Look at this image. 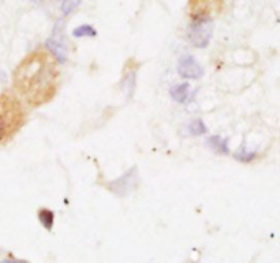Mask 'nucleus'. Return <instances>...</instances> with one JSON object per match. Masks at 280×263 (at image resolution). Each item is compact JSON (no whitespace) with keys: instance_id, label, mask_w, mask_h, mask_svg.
Wrapping results in <instances>:
<instances>
[{"instance_id":"4468645a","label":"nucleus","mask_w":280,"mask_h":263,"mask_svg":"<svg viewBox=\"0 0 280 263\" xmlns=\"http://www.w3.org/2000/svg\"><path fill=\"white\" fill-rule=\"evenodd\" d=\"M236 160H239L242 163H249L256 158V152H246L245 149L239 150V153L235 154Z\"/></svg>"},{"instance_id":"9d476101","label":"nucleus","mask_w":280,"mask_h":263,"mask_svg":"<svg viewBox=\"0 0 280 263\" xmlns=\"http://www.w3.org/2000/svg\"><path fill=\"white\" fill-rule=\"evenodd\" d=\"M96 34V30L90 25H82V26H78L73 31V35L78 37V39H81V37H95Z\"/></svg>"},{"instance_id":"f03ea898","label":"nucleus","mask_w":280,"mask_h":263,"mask_svg":"<svg viewBox=\"0 0 280 263\" xmlns=\"http://www.w3.org/2000/svg\"><path fill=\"white\" fill-rule=\"evenodd\" d=\"M25 120L22 104L13 94L0 96V142L9 139L21 128Z\"/></svg>"},{"instance_id":"f257e3e1","label":"nucleus","mask_w":280,"mask_h":263,"mask_svg":"<svg viewBox=\"0 0 280 263\" xmlns=\"http://www.w3.org/2000/svg\"><path fill=\"white\" fill-rule=\"evenodd\" d=\"M56 60L45 51H36L23 59L14 72L17 92L33 106L52 100L59 85Z\"/></svg>"},{"instance_id":"423d86ee","label":"nucleus","mask_w":280,"mask_h":263,"mask_svg":"<svg viewBox=\"0 0 280 263\" xmlns=\"http://www.w3.org/2000/svg\"><path fill=\"white\" fill-rule=\"evenodd\" d=\"M47 45H48V48L51 49V52L55 55V57H56L59 62L63 63L66 60L67 49L66 47H65V43L61 41V37L57 34L56 29L53 31L52 37L47 41Z\"/></svg>"},{"instance_id":"1a4fd4ad","label":"nucleus","mask_w":280,"mask_h":263,"mask_svg":"<svg viewBox=\"0 0 280 263\" xmlns=\"http://www.w3.org/2000/svg\"><path fill=\"white\" fill-rule=\"evenodd\" d=\"M39 219L45 229L51 231V229H52V225H53V211L48 210V209H43V210H40L39 211Z\"/></svg>"},{"instance_id":"0eeeda50","label":"nucleus","mask_w":280,"mask_h":263,"mask_svg":"<svg viewBox=\"0 0 280 263\" xmlns=\"http://www.w3.org/2000/svg\"><path fill=\"white\" fill-rule=\"evenodd\" d=\"M189 90H190L189 84L176 85V86L171 89V96H172V98L175 101L183 104V102H188L189 100Z\"/></svg>"},{"instance_id":"20e7f679","label":"nucleus","mask_w":280,"mask_h":263,"mask_svg":"<svg viewBox=\"0 0 280 263\" xmlns=\"http://www.w3.org/2000/svg\"><path fill=\"white\" fill-rule=\"evenodd\" d=\"M137 184H138V175H137V168L134 167L120 176L118 180L111 181L110 184L107 185V189L116 195H127L136 189Z\"/></svg>"},{"instance_id":"2eb2a0df","label":"nucleus","mask_w":280,"mask_h":263,"mask_svg":"<svg viewBox=\"0 0 280 263\" xmlns=\"http://www.w3.org/2000/svg\"><path fill=\"white\" fill-rule=\"evenodd\" d=\"M5 263H26V262H18V260L17 262H11V260H7V262H5Z\"/></svg>"},{"instance_id":"ddd939ff","label":"nucleus","mask_w":280,"mask_h":263,"mask_svg":"<svg viewBox=\"0 0 280 263\" xmlns=\"http://www.w3.org/2000/svg\"><path fill=\"white\" fill-rule=\"evenodd\" d=\"M81 3V0H63V3H61V11L63 14H70L73 13L77 7Z\"/></svg>"},{"instance_id":"7ed1b4c3","label":"nucleus","mask_w":280,"mask_h":263,"mask_svg":"<svg viewBox=\"0 0 280 263\" xmlns=\"http://www.w3.org/2000/svg\"><path fill=\"white\" fill-rule=\"evenodd\" d=\"M212 19L210 18H201L193 21L192 26L189 29V39L192 41V44L197 48H204L209 43L212 37Z\"/></svg>"},{"instance_id":"6e6552de","label":"nucleus","mask_w":280,"mask_h":263,"mask_svg":"<svg viewBox=\"0 0 280 263\" xmlns=\"http://www.w3.org/2000/svg\"><path fill=\"white\" fill-rule=\"evenodd\" d=\"M208 145L214 150H219L222 153H228V140L220 136H212L208 140Z\"/></svg>"},{"instance_id":"9b49d317","label":"nucleus","mask_w":280,"mask_h":263,"mask_svg":"<svg viewBox=\"0 0 280 263\" xmlns=\"http://www.w3.org/2000/svg\"><path fill=\"white\" fill-rule=\"evenodd\" d=\"M123 82H125V85H126L127 94H129V96H132L133 93H134V89H136V70L129 71V74H126Z\"/></svg>"},{"instance_id":"39448f33","label":"nucleus","mask_w":280,"mask_h":263,"mask_svg":"<svg viewBox=\"0 0 280 263\" xmlns=\"http://www.w3.org/2000/svg\"><path fill=\"white\" fill-rule=\"evenodd\" d=\"M178 72L180 77L189 79H197L201 78L204 74L202 67L196 62V59L193 56H183L180 59L179 66H178Z\"/></svg>"},{"instance_id":"f8f14e48","label":"nucleus","mask_w":280,"mask_h":263,"mask_svg":"<svg viewBox=\"0 0 280 263\" xmlns=\"http://www.w3.org/2000/svg\"><path fill=\"white\" fill-rule=\"evenodd\" d=\"M189 130H190V132H192L193 135H202V134H205L206 127L201 120H194V122H192L190 126H189Z\"/></svg>"}]
</instances>
